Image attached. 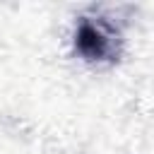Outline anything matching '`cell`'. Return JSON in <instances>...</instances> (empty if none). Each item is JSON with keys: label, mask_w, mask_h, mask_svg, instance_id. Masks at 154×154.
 <instances>
[{"label": "cell", "mask_w": 154, "mask_h": 154, "mask_svg": "<svg viewBox=\"0 0 154 154\" xmlns=\"http://www.w3.org/2000/svg\"><path fill=\"white\" fill-rule=\"evenodd\" d=\"M77 51L89 58V60H101V58H111L116 51V36L111 29H106L101 22H89L84 19L77 29Z\"/></svg>", "instance_id": "cell-1"}]
</instances>
